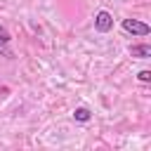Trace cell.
Here are the masks:
<instances>
[{
    "label": "cell",
    "mask_w": 151,
    "mask_h": 151,
    "mask_svg": "<svg viewBox=\"0 0 151 151\" xmlns=\"http://www.w3.org/2000/svg\"><path fill=\"white\" fill-rule=\"evenodd\" d=\"M137 80H139V83H144V85H146V83H151V71H146V68H144V71H139V73H137Z\"/></svg>",
    "instance_id": "obj_5"
},
{
    "label": "cell",
    "mask_w": 151,
    "mask_h": 151,
    "mask_svg": "<svg viewBox=\"0 0 151 151\" xmlns=\"http://www.w3.org/2000/svg\"><path fill=\"white\" fill-rule=\"evenodd\" d=\"M94 28H97L99 33H109V31L113 28V17H111L106 9H99V12L94 14Z\"/></svg>",
    "instance_id": "obj_2"
},
{
    "label": "cell",
    "mask_w": 151,
    "mask_h": 151,
    "mask_svg": "<svg viewBox=\"0 0 151 151\" xmlns=\"http://www.w3.org/2000/svg\"><path fill=\"white\" fill-rule=\"evenodd\" d=\"M7 42H9V33L5 26H0V45H7Z\"/></svg>",
    "instance_id": "obj_6"
},
{
    "label": "cell",
    "mask_w": 151,
    "mask_h": 151,
    "mask_svg": "<svg viewBox=\"0 0 151 151\" xmlns=\"http://www.w3.org/2000/svg\"><path fill=\"white\" fill-rule=\"evenodd\" d=\"M120 26H123L125 33H132V35H149V33H151L149 24H144V21H139V19H123Z\"/></svg>",
    "instance_id": "obj_1"
},
{
    "label": "cell",
    "mask_w": 151,
    "mask_h": 151,
    "mask_svg": "<svg viewBox=\"0 0 151 151\" xmlns=\"http://www.w3.org/2000/svg\"><path fill=\"white\" fill-rule=\"evenodd\" d=\"M90 118H92V111L85 109V106H78V109L73 111V120H76V123H87Z\"/></svg>",
    "instance_id": "obj_4"
},
{
    "label": "cell",
    "mask_w": 151,
    "mask_h": 151,
    "mask_svg": "<svg viewBox=\"0 0 151 151\" xmlns=\"http://www.w3.org/2000/svg\"><path fill=\"white\" fill-rule=\"evenodd\" d=\"M130 54L132 57H139V59H149L151 57V45H130Z\"/></svg>",
    "instance_id": "obj_3"
}]
</instances>
